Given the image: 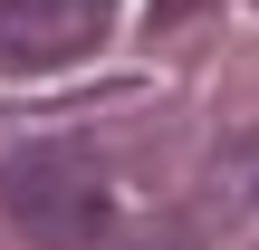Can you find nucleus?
<instances>
[{
  "label": "nucleus",
  "mask_w": 259,
  "mask_h": 250,
  "mask_svg": "<svg viewBox=\"0 0 259 250\" xmlns=\"http://www.w3.org/2000/svg\"><path fill=\"white\" fill-rule=\"evenodd\" d=\"M0 212H10L29 241H48V250H87L115 222L106 173H96L77 145H29V154H10V164H0Z\"/></svg>",
  "instance_id": "f257e3e1"
},
{
  "label": "nucleus",
  "mask_w": 259,
  "mask_h": 250,
  "mask_svg": "<svg viewBox=\"0 0 259 250\" xmlns=\"http://www.w3.org/2000/svg\"><path fill=\"white\" fill-rule=\"evenodd\" d=\"M106 29H115V0H0V67L87 58Z\"/></svg>",
  "instance_id": "f03ea898"
}]
</instances>
